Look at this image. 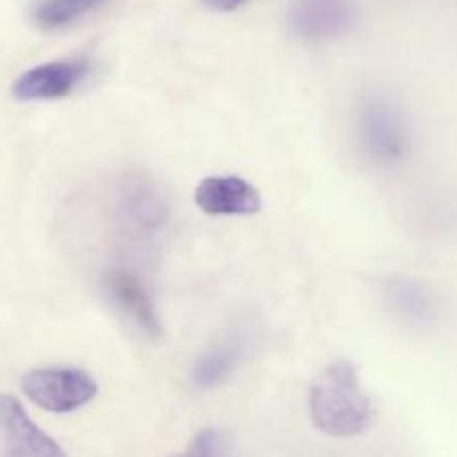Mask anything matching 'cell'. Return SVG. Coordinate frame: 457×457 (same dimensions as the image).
Masks as SVG:
<instances>
[{"label": "cell", "mask_w": 457, "mask_h": 457, "mask_svg": "<svg viewBox=\"0 0 457 457\" xmlns=\"http://www.w3.org/2000/svg\"><path fill=\"white\" fill-rule=\"evenodd\" d=\"M92 71L87 58H62V61L43 62L16 79L12 94L18 101H58L65 98L83 83Z\"/></svg>", "instance_id": "obj_4"}, {"label": "cell", "mask_w": 457, "mask_h": 457, "mask_svg": "<svg viewBox=\"0 0 457 457\" xmlns=\"http://www.w3.org/2000/svg\"><path fill=\"white\" fill-rule=\"evenodd\" d=\"M0 457H67L13 395H0Z\"/></svg>", "instance_id": "obj_5"}, {"label": "cell", "mask_w": 457, "mask_h": 457, "mask_svg": "<svg viewBox=\"0 0 457 457\" xmlns=\"http://www.w3.org/2000/svg\"><path fill=\"white\" fill-rule=\"evenodd\" d=\"M103 290H105L112 306L120 315L128 317V321H132L143 335H147L150 339L163 337V326H161L154 302H152L145 286L132 272L110 270L103 277Z\"/></svg>", "instance_id": "obj_7"}, {"label": "cell", "mask_w": 457, "mask_h": 457, "mask_svg": "<svg viewBox=\"0 0 457 457\" xmlns=\"http://www.w3.org/2000/svg\"><path fill=\"white\" fill-rule=\"evenodd\" d=\"M195 201L205 214L212 217H248L262 210V196L257 187L235 174L205 177L196 186Z\"/></svg>", "instance_id": "obj_8"}, {"label": "cell", "mask_w": 457, "mask_h": 457, "mask_svg": "<svg viewBox=\"0 0 457 457\" xmlns=\"http://www.w3.org/2000/svg\"><path fill=\"white\" fill-rule=\"evenodd\" d=\"M201 3L208 9H214V12H235L245 0H201Z\"/></svg>", "instance_id": "obj_14"}, {"label": "cell", "mask_w": 457, "mask_h": 457, "mask_svg": "<svg viewBox=\"0 0 457 457\" xmlns=\"http://www.w3.org/2000/svg\"><path fill=\"white\" fill-rule=\"evenodd\" d=\"M391 306L400 317L411 324H427L436 315V303L431 293L418 281L402 279L391 286Z\"/></svg>", "instance_id": "obj_12"}, {"label": "cell", "mask_w": 457, "mask_h": 457, "mask_svg": "<svg viewBox=\"0 0 457 457\" xmlns=\"http://www.w3.org/2000/svg\"><path fill=\"white\" fill-rule=\"evenodd\" d=\"M290 29L303 40H330L355 22L353 0H295L288 13Z\"/></svg>", "instance_id": "obj_6"}, {"label": "cell", "mask_w": 457, "mask_h": 457, "mask_svg": "<svg viewBox=\"0 0 457 457\" xmlns=\"http://www.w3.org/2000/svg\"><path fill=\"white\" fill-rule=\"evenodd\" d=\"M170 457H232L230 442L217 428H205L187 445L186 451Z\"/></svg>", "instance_id": "obj_13"}, {"label": "cell", "mask_w": 457, "mask_h": 457, "mask_svg": "<svg viewBox=\"0 0 457 457\" xmlns=\"http://www.w3.org/2000/svg\"><path fill=\"white\" fill-rule=\"evenodd\" d=\"M244 357V342L239 337L221 339L196 360L192 379L199 388H214L226 382Z\"/></svg>", "instance_id": "obj_10"}, {"label": "cell", "mask_w": 457, "mask_h": 457, "mask_svg": "<svg viewBox=\"0 0 457 457\" xmlns=\"http://www.w3.org/2000/svg\"><path fill=\"white\" fill-rule=\"evenodd\" d=\"M107 0H36L31 21L43 31H58L101 9Z\"/></svg>", "instance_id": "obj_11"}, {"label": "cell", "mask_w": 457, "mask_h": 457, "mask_svg": "<svg viewBox=\"0 0 457 457\" xmlns=\"http://www.w3.org/2000/svg\"><path fill=\"white\" fill-rule=\"evenodd\" d=\"M22 393L49 413H71L96 397L98 384L87 370L70 366L34 369L22 378Z\"/></svg>", "instance_id": "obj_3"}, {"label": "cell", "mask_w": 457, "mask_h": 457, "mask_svg": "<svg viewBox=\"0 0 457 457\" xmlns=\"http://www.w3.org/2000/svg\"><path fill=\"white\" fill-rule=\"evenodd\" d=\"M308 406L315 427L330 437L360 436L373 424V404L348 361H335L317 375Z\"/></svg>", "instance_id": "obj_1"}, {"label": "cell", "mask_w": 457, "mask_h": 457, "mask_svg": "<svg viewBox=\"0 0 457 457\" xmlns=\"http://www.w3.org/2000/svg\"><path fill=\"white\" fill-rule=\"evenodd\" d=\"M116 214L129 232L147 235L159 230L168 219V205L154 186L147 181H129L116 204Z\"/></svg>", "instance_id": "obj_9"}, {"label": "cell", "mask_w": 457, "mask_h": 457, "mask_svg": "<svg viewBox=\"0 0 457 457\" xmlns=\"http://www.w3.org/2000/svg\"><path fill=\"white\" fill-rule=\"evenodd\" d=\"M357 138L364 154L378 165H397L409 152L404 114L386 98L373 96L360 107Z\"/></svg>", "instance_id": "obj_2"}]
</instances>
